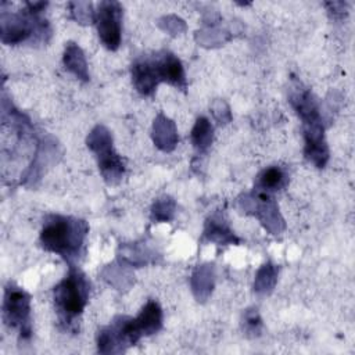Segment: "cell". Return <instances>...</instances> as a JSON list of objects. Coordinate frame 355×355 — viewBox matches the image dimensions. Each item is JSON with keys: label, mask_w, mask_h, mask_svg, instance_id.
<instances>
[{"label": "cell", "mask_w": 355, "mask_h": 355, "mask_svg": "<svg viewBox=\"0 0 355 355\" xmlns=\"http://www.w3.org/2000/svg\"><path fill=\"white\" fill-rule=\"evenodd\" d=\"M96 24L103 44L110 50H116L121 44L122 7L116 1H101L96 11Z\"/></svg>", "instance_id": "obj_5"}, {"label": "cell", "mask_w": 355, "mask_h": 355, "mask_svg": "<svg viewBox=\"0 0 355 355\" xmlns=\"http://www.w3.org/2000/svg\"><path fill=\"white\" fill-rule=\"evenodd\" d=\"M64 65L68 71L75 73L78 78H80L83 80L89 79L85 55H83L82 50L75 43L67 44L65 53H64Z\"/></svg>", "instance_id": "obj_11"}, {"label": "cell", "mask_w": 355, "mask_h": 355, "mask_svg": "<svg viewBox=\"0 0 355 355\" xmlns=\"http://www.w3.org/2000/svg\"><path fill=\"white\" fill-rule=\"evenodd\" d=\"M87 146L97 154L98 168L104 179L110 183L116 182L123 173V162L112 148V137L104 126H97L87 139Z\"/></svg>", "instance_id": "obj_4"}, {"label": "cell", "mask_w": 355, "mask_h": 355, "mask_svg": "<svg viewBox=\"0 0 355 355\" xmlns=\"http://www.w3.org/2000/svg\"><path fill=\"white\" fill-rule=\"evenodd\" d=\"M89 293V280L78 268L71 265L68 275L54 287L55 312L65 329L75 330L78 319L87 304Z\"/></svg>", "instance_id": "obj_2"}, {"label": "cell", "mask_w": 355, "mask_h": 355, "mask_svg": "<svg viewBox=\"0 0 355 355\" xmlns=\"http://www.w3.org/2000/svg\"><path fill=\"white\" fill-rule=\"evenodd\" d=\"M287 182H288V176L286 171L282 169L280 166L265 168L257 178V186L266 194L282 190L287 184Z\"/></svg>", "instance_id": "obj_10"}, {"label": "cell", "mask_w": 355, "mask_h": 355, "mask_svg": "<svg viewBox=\"0 0 355 355\" xmlns=\"http://www.w3.org/2000/svg\"><path fill=\"white\" fill-rule=\"evenodd\" d=\"M165 209H169V211H173V201L168 197L157 201L153 207V219L155 220H168L172 215L165 212Z\"/></svg>", "instance_id": "obj_14"}, {"label": "cell", "mask_w": 355, "mask_h": 355, "mask_svg": "<svg viewBox=\"0 0 355 355\" xmlns=\"http://www.w3.org/2000/svg\"><path fill=\"white\" fill-rule=\"evenodd\" d=\"M87 230V223L82 219L50 215L43 223L40 243L44 250L58 254L71 263L80 257Z\"/></svg>", "instance_id": "obj_1"}, {"label": "cell", "mask_w": 355, "mask_h": 355, "mask_svg": "<svg viewBox=\"0 0 355 355\" xmlns=\"http://www.w3.org/2000/svg\"><path fill=\"white\" fill-rule=\"evenodd\" d=\"M191 140L198 151H205L211 146L212 126L207 118L201 116L197 119L191 132Z\"/></svg>", "instance_id": "obj_13"}, {"label": "cell", "mask_w": 355, "mask_h": 355, "mask_svg": "<svg viewBox=\"0 0 355 355\" xmlns=\"http://www.w3.org/2000/svg\"><path fill=\"white\" fill-rule=\"evenodd\" d=\"M304 137H305V157L318 168H323L329 158V150L324 141L322 122L318 121V122L305 123Z\"/></svg>", "instance_id": "obj_7"}, {"label": "cell", "mask_w": 355, "mask_h": 355, "mask_svg": "<svg viewBox=\"0 0 355 355\" xmlns=\"http://www.w3.org/2000/svg\"><path fill=\"white\" fill-rule=\"evenodd\" d=\"M244 329L248 333H251L252 336L259 334L261 319H259V315H258L257 309H251V311L245 312V315H244Z\"/></svg>", "instance_id": "obj_15"}, {"label": "cell", "mask_w": 355, "mask_h": 355, "mask_svg": "<svg viewBox=\"0 0 355 355\" xmlns=\"http://www.w3.org/2000/svg\"><path fill=\"white\" fill-rule=\"evenodd\" d=\"M204 236L208 240L216 241V243H233L237 241L234 234L230 232V229L225 225V222L220 218H211L208 219L204 230Z\"/></svg>", "instance_id": "obj_12"}, {"label": "cell", "mask_w": 355, "mask_h": 355, "mask_svg": "<svg viewBox=\"0 0 355 355\" xmlns=\"http://www.w3.org/2000/svg\"><path fill=\"white\" fill-rule=\"evenodd\" d=\"M154 72L158 78V82L165 80L179 89H186V76L180 60L169 51L157 53L151 57Z\"/></svg>", "instance_id": "obj_6"}, {"label": "cell", "mask_w": 355, "mask_h": 355, "mask_svg": "<svg viewBox=\"0 0 355 355\" xmlns=\"http://www.w3.org/2000/svg\"><path fill=\"white\" fill-rule=\"evenodd\" d=\"M132 79L139 93L144 96L153 94V92L158 85V78L154 72L151 58L137 60L132 65Z\"/></svg>", "instance_id": "obj_8"}, {"label": "cell", "mask_w": 355, "mask_h": 355, "mask_svg": "<svg viewBox=\"0 0 355 355\" xmlns=\"http://www.w3.org/2000/svg\"><path fill=\"white\" fill-rule=\"evenodd\" d=\"M3 319L8 327L18 330L22 338L31 337V298L28 293L11 282L4 290Z\"/></svg>", "instance_id": "obj_3"}, {"label": "cell", "mask_w": 355, "mask_h": 355, "mask_svg": "<svg viewBox=\"0 0 355 355\" xmlns=\"http://www.w3.org/2000/svg\"><path fill=\"white\" fill-rule=\"evenodd\" d=\"M135 324L141 337L157 333L162 326V311L158 302L150 300L135 319Z\"/></svg>", "instance_id": "obj_9"}]
</instances>
